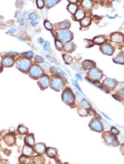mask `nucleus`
I'll return each instance as SVG.
<instances>
[{"label": "nucleus", "instance_id": "obj_45", "mask_svg": "<svg viewBox=\"0 0 124 164\" xmlns=\"http://www.w3.org/2000/svg\"><path fill=\"white\" fill-rule=\"evenodd\" d=\"M16 31H17V29H16V28H11V29L8 30V33H11V34H12V33H16Z\"/></svg>", "mask_w": 124, "mask_h": 164}, {"label": "nucleus", "instance_id": "obj_10", "mask_svg": "<svg viewBox=\"0 0 124 164\" xmlns=\"http://www.w3.org/2000/svg\"><path fill=\"white\" fill-rule=\"evenodd\" d=\"M101 51L106 55H112L114 53V49L109 44H105L100 47Z\"/></svg>", "mask_w": 124, "mask_h": 164}, {"label": "nucleus", "instance_id": "obj_31", "mask_svg": "<svg viewBox=\"0 0 124 164\" xmlns=\"http://www.w3.org/2000/svg\"><path fill=\"white\" fill-rule=\"evenodd\" d=\"M63 56H64V61H66L67 64H71L72 62V58L70 55H64Z\"/></svg>", "mask_w": 124, "mask_h": 164}, {"label": "nucleus", "instance_id": "obj_44", "mask_svg": "<svg viewBox=\"0 0 124 164\" xmlns=\"http://www.w3.org/2000/svg\"><path fill=\"white\" fill-rule=\"evenodd\" d=\"M79 114L82 116H84L86 115V111L84 109H81L79 111Z\"/></svg>", "mask_w": 124, "mask_h": 164}, {"label": "nucleus", "instance_id": "obj_7", "mask_svg": "<svg viewBox=\"0 0 124 164\" xmlns=\"http://www.w3.org/2000/svg\"><path fill=\"white\" fill-rule=\"evenodd\" d=\"M88 75L93 79L99 80L102 77V73L98 69L93 68L89 71Z\"/></svg>", "mask_w": 124, "mask_h": 164}, {"label": "nucleus", "instance_id": "obj_59", "mask_svg": "<svg viewBox=\"0 0 124 164\" xmlns=\"http://www.w3.org/2000/svg\"><path fill=\"white\" fill-rule=\"evenodd\" d=\"M59 70H60V71H61V72H63V73H64V75H66V73H65V72H64V71H63L62 70H61V69H60V68H59Z\"/></svg>", "mask_w": 124, "mask_h": 164}, {"label": "nucleus", "instance_id": "obj_14", "mask_svg": "<svg viewBox=\"0 0 124 164\" xmlns=\"http://www.w3.org/2000/svg\"><path fill=\"white\" fill-rule=\"evenodd\" d=\"M4 141L8 145H13L15 142L14 136L11 134H8L5 137Z\"/></svg>", "mask_w": 124, "mask_h": 164}, {"label": "nucleus", "instance_id": "obj_1", "mask_svg": "<svg viewBox=\"0 0 124 164\" xmlns=\"http://www.w3.org/2000/svg\"><path fill=\"white\" fill-rule=\"evenodd\" d=\"M62 98L64 102L68 104H72L74 101V96L72 91L69 89H66L62 94Z\"/></svg>", "mask_w": 124, "mask_h": 164}, {"label": "nucleus", "instance_id": "obj_8", "mask_svg": "<svg viewBox=\"0 0 124 164\" xmlns=\"http://www.w3.org/2000/svg\"><path fill=\"white\" fill-rule=\"evenodd\" d=\"M90 128L97 132H102L103 130V126L101 123L98 120H93L89 124Z\"/></svg>", "mask_w": 124, "mask_h": 164}, {"label": "nucleus", "instance_id": "obj_4", "mask_svg": "<svg viewBox=\"0 0 124 164\" xmlns=\"http://www.w3.org/2000/svg\"><path fill=\"white\" fill-rule=\"evenodd\" d=\"M17 67L20 70L22 71H26L30 68V62L26 59L19 60L17 62Z\"/></svg>", "mask_w": 124, "mask_h": 164}, {"label": "nucleus", "instance_id": "obj_43", "mask_svg": "<svg viewBox=\"0 0 124 164\" xmlns=\"http://www.w3.org/2000/svg\"><path fill=\"white\" fill-rule=\"evenodd\" d=\"M111 131L112 133L114 134H115V135H117V134H119V131L115 127H112L111 129Z\"/></svg>", "mask_w": 124, "mask_h": 164}, {"label": "nucleus", "instance_id": "obj_51", "mask_svg": "<svg viewBox=\"0 0 124 164\" xmlns=\"http://www.w3.org/2000/svg\"><path fill=\"white\" fill-rule=\"evenodd\" d=\"M31 25H33V26H36V25L38 24V22H35L34 21H31Z\"/></svg>", "mask_w": 124, "mask_h": 164}, {"label": "nucleus", "instance_id": "obj_41", "mask_svg": "<svg viewBox=\"0 0 124 164\" xmlns=\"http://www.w3.org/2000/svg\"><path fill=\"white\" fill-rule=\"evenodd\" d=\"M24 55L26 56V58H30L33 56V52L31 51H28V52H26L24 54Z\"/></svg>", "mask_w": 124, "mask_h": 164}, {"label": "nucleus", "instance_id": "obj_23", "mask_svg": "<svg viewBox=\"0 0 124 164\" xmlns=\"http://www.w3.org/2000/svg\"><path fill=\"white\" fill-rule=\"evenodd\" d=\"M71 26V23L68 21L65 20V21H63L62 22L60 23L59 24L60 28L61 29H66V28H68Z\"/></svg>", "mask_w": 124, "mask_h": 164}, {"label": "nucleus", "instance_id": "obj_34", "mask_svg": "<svg viewBox=\"0 0 124 164\" xmlns=\"http://www.w3.org/2000/svg\"><path fill=\"white\" fill-rule=\"evenodd\" d=\"M44 26L45 27L46 29L49 30H52V25L51 23H50L48 21H45L44 22Z\"/></svg>", "mask_w": 124, "mask_h": 164}, {"label": "nucleus", "instance_id": "obj_58", "mask_svg": "<svg viewBox=\"0 0 124 164\" xmlns=\"http://www.w3.org/2000/svg\"><path fill=\"white\" fill-rule=\"evenodd\" d=\"M102 114H104V116H105V117H107V119H110V118H109V117H107V115H106V114H104V113H102Z\"/></svg>", "mask_w": 124, "mask_h": 164}, {"label": "nucleus", "instance_id": "obj_52", "mask_svg": "<svg viewBox=\"0 0 124 164\" xmlns=\"http://www.w3.org/2000/svg\"><path fill=\"white\" fill-rule=\"evenodd\" d=\"M120 150H121V153L124 155V144L121 146Z\"/></svg>", "mask_w": 124, "mask_h": 164}, {"label": "nucleus", "instance_id": "obj_15", "mask_svg": "<svg viewBox=\"0 0 124 164\" xmlns=\"http://www.w3.org/2000/svg\"><path fill=\"white\" fill-rule=\"evenodd\" d=\"M36 152L39 154H41L44 153L45 150V145L43 143H38L35 146Z\"/></svg>", "mask_w": 124, "mask_h": 164}, {"label": "nucleus", "instance_id": "obj_42", "mask_svg": "<svg viewBox=\"0 0 124 164\" xmlns=\"http://www.w3.org/2000/svg\"><path fill=\"white\" fill-rule=\"evenodd\" d=\"M49 46H50V43L49 42V41H46L45 42L44 46H43V48H44V50H45V51L47 50V49H49Z\"/></svg>", "mask_w": 124, "mask_h": 164}, {"label": "nucleus", "instance_id": "obj_27", "mask_svg": "<svg viewBox=\"0 0 124 164\" xmlns=\"http://www.w3.org/2000/svg\"><path fill=\"white\" fill-rule=\"evenodd\" d=\"M74 48V45L73 43H67L64 45V49L66 50L68 52H71L73 50Z\"/></svg>", "mask_w": 124, "mask_h": 164}, {"label": "nucleus", "instance_id": "obj_2", "mask_svg": "<svg viewBox=\"0 0 124 164\" xmlns=\"http://www.w3.org/2000/svg\"><path fill=\"white\" fill-rule=\"evenodd\" d=\"M106 142L110 145L116 146L118 145V141L116 137L112 134L109 133L108 132H106L103 135Z\"/></svg>", "mask_w": 124, "mask_h": 164}, {"label": "nucleus", "instance_id": "obj_13", "mask_svg": "<svg viewBox=\"0 0 124 164\" xmlns=\"http://www.w3.org/2000/svg\"><path fill=\"white\" fill-rule=\"evenodd\" d=\"M2 64L3 66L6 67H10L14 64V60L12 58L9 57H6L3 58L2 60Z\"/></svg>", "mask_w": 124, "mask_h": 164}, {"label": "nucleus", "instance_id": "obj_16", "mask_svg": "<svg viewBox=\"0 0 124 164\" xmlns=\"http://www.w3.org/2000/svg\"><path fill=\"white\" fill-rule=\"evenodd\" d=\"M94 66H95V63L92 61L85 60L83 62V66L85 69H91Z\"/></svg>", "mask_w": 124, "mask_h": 164}, {"label": "nucleus", "instance_id": "obj_30", "mask_svg": "<svg viewBox=\"0 0 124 164\" xmlns=\"http://www.w3.org/2000/svg\"><path fill=\"white\" fill-rule=\"evenodd\" d=\"M18 130L19 133L21 134H25L27 133L28 132V129L26 127H24V126H19L18 129Z\"/></svg>", "mask_w": 124, "mask_h": 164}, {"label": "nucleus", "instance_id": "obj_57", "mask_svg": "<svg viewBox=\"0 0 124 164\" xmlns=\"http://www.w3.org/2000/svg\"><path fill=\"white\" fill-rule=\"evenodd\" d=\"M58 75H59L60 77L62 78V79H64V76H63V75H62L61 74H60V73H59V74H58Z\"/></svg>", "mask_w": 124, "mask_h": 164}, {"label": "nucleus", "instance_id": "obj_32", "mask_svg": "<svg viewBox=\"0 0 124 164\" xmlns=\"http://www.w3.org/2000/svg\"><path fill=\"white\" fill-rule=\"evenodd\" d=\"M58 2H59L58 1H46V6L48 7H52L55 6L56 4H57Z\"/></svg>", "mask_w": 124, "mask_h": 164}, {"label": "nucleus", "instance_id": "obj_19", "mask_svg": "<svg viewBox=\"0 0 124 164\" xmlns=\"http://www.w3.org/2000/svg\"><path fill=\"white\" fill-rule=\"evenodd\" d=\"M25 142L26 144H28V145L33 146L35 143V140L33 135H28L26 137V139H25Z\"/></svg>", "mask_w": 124, "mask_h": 164}, {"label": "nucleus", "instance_id": "obj_29", "mask_svg": "<svg viewBox=\"0 0 124 164\" xmlns=\"http://www.w3.org/2000/svg\"><path fill=\"white\" fill-rule=\"evenodd\" d=\"M19 162L21 164H28L30 162V159L26 156H21L19 159Z\"/></svg>", "mask_w": 124, "mask_h": 164}, {"label": "nucleus", "instance_id": "obj_21", "mask_svg": "<svg viewBox=\"0 0 124 164\" xmlns=\"http://www.w3.org/2000/svg\"><path fill=\"white\" fill-rule=\"evenodd\" d=\"M85 16V12L82 9H79L77 11V12L76 13V19L78 20L83 19Z\"/></svg>", "mask_w": 124, "mask_h": 164}, {"label": "nucleus", "instance_id": "obj_55", "mask_svg": "<svg viewBox=\"0 0 124 164\" xmlns=\"http://www.w3.org/2000/svg\"><path fill=\"white\" fill-rule=\"evenodd\" d=\"M88 113L90 114V115H93V114H94V112L92 110H89Z\"/></svg>", "mask_w": 124, "mask_h": 164}, {"label": "nucleus", "instance_id": "obj_49", "mask_svg": "<svg viewBox=\"0 0 124 164\" xmlns=\"http://www.w3.org/2000/svg\"><path fill=\"white\" fill-rule=\"evenodd\" d=\"M18 22H19V23L21 25V26H23V25L25 24V21H24V19H19L18 20Z\"/></svg>", "mask_w": 124, "mask_h": 164}, {"label": "nucleus", "instance_id": "obj_54", "mask_svg": "<svg viewBox=\"0 0 124 164\" xmlns=\"http://www.w3.org/2000/svg\"><path fill=\"white\" fill-rule=\"evenodd\" d=\"M120 140L121 141V142H124V136L121 135L120 137Z\"/></svg>", "mask_w": 124, "mask_h": 164}, {"label": "nucleus", "instance_id": "obj_53", "mask_svg": "<svg viewBox=\"0 0 124 164\" xmlns=\"http://www.w3.org/2000/svg\"><path fill=\"white\" fill-rule=\"evenodd\" d=\"M103 122L104 123H105V127H107V128H109V127H110V125H109V124L107 123V122H105V120H104V119H103Z\"/></svg>", "mask_w": 124, "mask_h": 164}, {"label": "nucleus", "instance_id": "obj_48", "mask_svg": "<svg viewBox=\"0 0 124 164\" xmlns=\"http://www.w3.org/2000/svg\"><path fill=\"white\" fill-rule=\"evenodd\" d=\"M50 71L52 73H55L57 71V69L55 67V66H53V67H51Z\"/></svg>", "mask_w": 124, "mask_h": 164}, {"label": "nucleus", "instance_id": "obj_46", "mask_svg": "<svg viewBox=\"0 0 124 164\" xmlns=\"http://www.w3.org/2000/svg\"><path fill=\"white\" fill-rule=\"evenodd\" d=\"M76 97L77 98V99H78V101H81L83 99L82 96H81L79 93H78V92H76Z\"/></svg>", "mask_w": 124, "mask_h": 164}, {"label": "nucleus", "instance_id": "obj_6", "mask_svg": "<svg viewBox=\"0 0 124 164\" xmlns=\"http://www.w3.org/2000/svg\"><path fill=\"white\" fill-rule=\"evenodd\" d=\"M63 86H64V83L60 79L57 77L53 78L51 84V87L52 89L56 91H59L61 89Z\"/></svg>", "mask_w": 124, "mask_h": 164}, {"label": "nucleus", "instance_id": "obj_25", "mask_svg": "<svg viewBox=\"0 0 124 164\" xmlns=\"http://www.w3.org/2000/svg\"><path fill=\"white\" fill-rule=\"evenodd\" d=\"M91 20L89 18L86 17L82 19L81 22V25L83 27H87L90 24Z\"/></svg>", "mask_w": 124, "mask_h": 164}, {"label": "nucleus", "instance_id": "obj_50", "mask_svg": "<svg viewBox=\"0 0 124 164\" xmlns=\"http://www.w3.org/2000/svg\"><path fill=\"white\" fill-rule=\"evenodd\" d=\"M76 78H77V79L79 80H81V81L83 80V79H82V76H81L80 75H79V74H76Z\"/></svg>", "mask_w": 124, "mask_h": 164}, {"label": "nucleus", "instance_id": "obj_47", "mask_svg": "<svg viewBox=\"0 0 124 164\" xmlns=\"http://www.w3.org/2000/svg\"><path fill=\"white\" fill-rule=\"evenodd\" d=\"M8 54L11 56H16L18 55L17 53L15 52V51H9V52H8Z\"/></svg>", "mask_w": 124, "mask_h": 164}, {"label": "nucleus", "instance_id": "obj_35", "mask_svg": "<svg viewBox=\"0 0 124 164\" xmlns=\"http://www.w3.org/2000/svg\"><path fill=\"white\" fill-rule=\"evenodd\" d=\"M55 45H56V48H57V49H59V50H61L62 49L63 45L62 44V43H61V41H60L59 40H55Z\"/></svg>", "mask_w": 124, "mask_h": 164}, {"label": "nucleus", "instance_id": "obj_26", "mask_svg": "<svg viewBox=\"0 0 124 164\" xmlns=\"http://www.w3.org/2000/svg\"><path fill=\"white\" fill-rule=\"evenodd\" d=\"M82 6L87 9H90L93 6V3L90 1H83L82 2Z\"/></svg>", "mask_w": 124, "mask_h": 164}, {"label": "nucleus", "instance_id": "obj_20", "mask_svg": "<svg viewBox=\"0 0 124 164\" xmlns=\"http://www.w3.org/2000/svg\"><path fill=\"white\" fill-rule=\"evenodd\" d=\"M46 154L49 157H52L56 155L57 150H56V149L52 148V147H49L46 150Z\"/></svg>", "mask_w": 124, "mask_h": 164}, {"label": "nucleus", "instance_id": "obj_24", "mask_svg": "<svg viewBox=\"0 0 124 164\" xmlns=\"http://www.w3.org/2000/svg\"><path fill=\"white\" fill-rule=\"evenodd\" d=\"M93 41L96 44H101L105 41V39L102 36H96L93 39Z\"/></svg>", "mask_w": 124, "mask_h": 164}, {"label": "nucleus", "instance_id": "obj_56", "mask_svg": "<svg viewBox=\"0 0 124 164\" xmlns=\"http://www.w3.org/2000/svg\"><path fill=\"white\" fill-rule=\"evenodd\" d=\"M102 89H103V90H104V91H105V92L109 93V91L107 90V89H105V88H104V87H102Z\"/></svg>", "mask_w": 124, "mask_h": 164}, {"label": "nucleus", "instance_id": "obj_33", "mask_svg": "<svg viewBox=\"0 0 124 164\" xmlns=\"http://www.w3.org/2000/svg\"><path fill=\"white\" fill-rule=\"evenodd\" d=\"M81 103H82V105L83 107L84 108L86 109H89L90 108V104H89V103L87 102L86 99H82L81 101Z\"/></svg>", "mask_w": 124, "mask_h": 164}, {"label": "nucleus", "instance_id": "obj_60", "mask_svg": "<svg viewBox=\"0 0 124 164\" xmlns=\"http://www.w3.org/2000/svg\"><path fill=\"white\" fill-rule=\"evenodd\" d=\"M2 70V65H1V62L0 61V71Z\"/></svg>", "mask_w": 124, "mask_h": 164}, {"label": "nucleus", "instance_id": "obj_28", "mask_svg": "<svg viewBox=\"0 0 124 164\" xmlns=\"http://www.w3.org/2000/svg\"><path fill=\"white\" fill-rule=\"evenodd\" d=\"M34 160L36 164H44L45 162V159L42 156H36Z\"/></svg>", "mask_w": 124, "mask_h": 164}, {"label": "nucleus", "instance_id": "obj_3", "mask_svg": "<svg viewBox=\"0 0 124 164\" xmlns=\"http://www.w3.org/2000/svg\"><path fill=\"white\" fill-rule=\"evenodd\" d=\"M59 38L64 42H68L72 39V34L68 30H62L59 33Z\"/></svg>", "mask_w": 124, "mask_h": 164}, {"label": "nucleus", "instance_id": "obj_18", "mask_svg": "<svg viewBox=\"0 0 124 164\" xmlns=\"http://www.w3.org/2000/svg\"><path fill=\"white\" fill-rule=\"evenodd\" d=\"M78 9V6L74 3H70L67 7V9L71 14H74Z\"/></svg>", "mask_w": 124, "mask_h": 164}, {"label": "nucleus", "instance_id": "obj_5", "mask_svg": "<svg viewBox=\"0 0 124 164\" xmlns=\"http://www.w3.org/2000/svg\"><path fill=\"white\" fill-rule=\"evenodd\" d=\"M43 74V71L41 68L36 65H33L30 70V74L32 77H39L42 75Z\"/></svg>", "mask_w": 124, "mask_h": 164}, {"label": "nucleus", "instance_id": "obj_38", "mask_svg": "<svg viewBox=\"0 0 124 164\" xmlns=\"http://www.w3.org/2000/svg\"><path fill=\"white\" fill-rule=\"evenodd\" d=\"M36 18H37V16H36V15L35 14V13H31V14H29V19L30 20H31V21H34V20L36 19Z\"/></svg>", "mask_w": 124, "mask_h": 164}, {"label": "nucleus", "instance_id": "obj_37", "mask_svg": "<svg viewBox=\"0 0 124 164\" xmlns=\"http://www.w3.org/2000/svg\"><path fill=\"white\" fill-rule=\"evenodd\" d=\"M36 3H37L38 7L39 8H42L44 7V2L42 0H38V1H36Z\"/></svg>", "mask_w": 124, "mask_h": 164}, {"label": "nucleus", "instance_id": "obj_9", "mask_svg": "<svg viewBox=\"0 0 124 164\" xmlns=\"http://www.w3.org/2000/svg\"><path fill=\"white\" fill-rule=\"evenodd\" d=\"M38 84L41 89H44L47 88L49 85V78L47 76H44L41 77L40 80L38 82Z\"/></svg>", "mask_w": 124, "mask_h": 164}, {"label": "nucleus", "instance_id": "obj_36", "mask_svg": "<svg viewBox=\"0 0 124 164\" xmlns=\"http://www.w3.org/2000/svg\"><path fill=\"white\" fill-rule=\"evenodd\" d=\"M35 60L36 62H39V63H42L44 61V58L39 55H36L35 56Z\"/></svg>", "mask_w": 124, "mask_h": 164}, {"label": "nucleus", "instance_id": "obj_40", "mask_svg": "<svg viewBox=\"0 0 124 164\" xmlns=\"http://www.w3.org/2000/svg\"><path fill=\"white\" fill-rule=\"evenodd\" d=\"M118 93H119L118 94L119 97L124 99V89H120V90L119 91Z\"/></svg>", "mask_w": 124, "mask_h": 164}, {"label": "nucleus", "instance_id": "obj_22", "mask_svg": "<svg viewBox=\"0 0 124 164\" xmlns=\"http://www.w3.org/2000/svg\"><path fill=\"white\" fill-rule=\"evenodd\" d=\"M113 61L118 64H124V56L122 55H119L114 58Z\"/></svg>", "mask_w": 124, "mask_h": 164}, {"label": "nucleus", "instance_id": "obj_39", "mask_svg": "<svg viewBox=\"0 0 124 164\" xmlns=\"http://www.w3.org/2000/svg\"><path fill=\"white\" fill-rule=\"evenodd\" d=\"M72 82L73 84V85H74V86H75V87H76V88H77V89H78V90H79V91H80V92L82 93V90H81V87H79V84H78V83H77V81H73V80H72Z\"/></svg>", "mask_w": 124, "mask_h": 164}, {"label": "nucleus", "instance_id": "obj_11", "mask_svg": "<svg viewBox=\"0 0 124 164\" xmlns=\"http://www.w3.org/2000/svg\"><path fill=\"white\" fill-rule=\"evenodd\" d=\"M111 39L115 43H121L124 40V36L119 33H114L111 36Z\"/></svg>", "mask_w": 124, "mask_h": 164}, {"label": "nucleus", "instance_id": "obj_12", "mask_svg": "<svg viewBox=\"0 0 124 164\" xmlns=\"http://www.w3.org/2000/svg\"><path fill=\"white\" fill-rule=\"evenodd\" d=\"M103 84H105V86H107V87H110V88H113L116 87V82L113 79H110V78H107L104 80L103 81Z\"/></svg>", "mask_w": 124, "mask_h": 164}, {"label": "nucleus", "instance_id": "obj_61", "mask_svg": "<svg viewBox=\"0 0 124 164\" xmlns=\"http://www.w3.org/2000/svg\"><path fill=\"white\" fill-rule=\"evenodd\" d=\"M122 51H123V52L124 53V47H123V48H122Z\"/></svg>", "mask_w": 124, "mask_h": 164}, {"label": "nucleus", "instance_id": "obj_17", "mask_svg": "<svg viewBox=\"0 0 124 164\" xmlns=\"http://www.w3.org/2000/svg\"><path fill=\"white\" fill-rule=\"evenodd\" d=\"M23 154L25 156H30L33 154V149L28 146H24L23 149Z\"/></svg>", "mask_w": 124, "mask_h": 164}]
</instances>
